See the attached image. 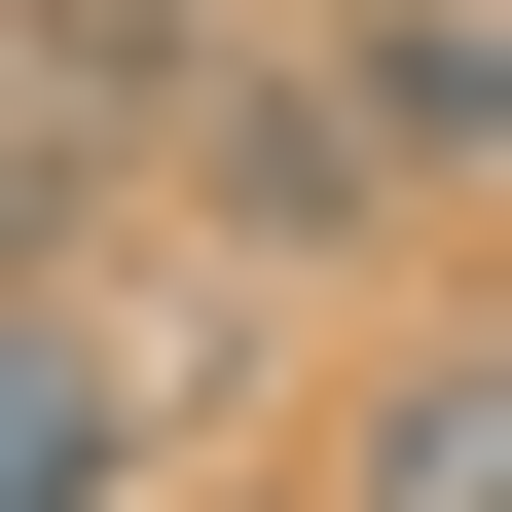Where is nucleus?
I'll list each match as a JSON object with an SVG mask.
<instances>
[{"instance_id": "obj_1", "label": "nucleus", "mask_w": 512, "mask_h": 512, "mask_svg": "<svg viewBox=\"0 0 512 512\" xmlns=\"http://www.w3.org/2000/svg\"><path fill=\"white\" fill-rule=\"evenodd\" d=\"M183 366H147V220H37L0 256V512H147Z\"/></svg>"}, {"instance_id": "obj_3", "label": "nucleus", "mask_w": 512, "mask_h": 512, "mask_svg": "<svg viewBox=\"0 0 512 512\" xmlns=\"http://www.w3.org/2000/svg\"><path fill=\"white\" fill-rule=\"evenodd\" d=\"M330 512H512V293H439V330L330 403Z\"/></svg>"}, {"instance_id": "obj_2", "label": "nucleus", "mask_w": 512, "mask_h": 512, "mask_svg": "<svg viewBox=\"0 0 512 512\" xmlns=\"http://www.w3.org/2000/svg\"><path fill=\"white\" fill-rule=\"evenodd\" d=\"M366 220H403L366 74H256V37H220V110H183V256H366Z\"/></svg>"}, {"instance_id": "obj_4", "label": "nucleus", "mask_w": 512, "mask_h": 512, "mask_svg": "<svg viewBox=\"0 0 512 512\" xmlns=\"http://www.w3.org/2000/svg\"><path fill=\"white\" fill-rule=\"evenodd\" d=\"M330 74H366V147H403V183H512V0H366Z\"/></svg>"}]
</instances>
